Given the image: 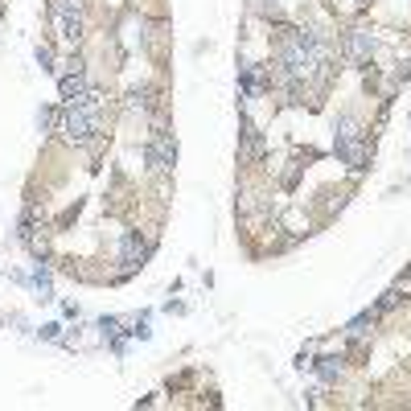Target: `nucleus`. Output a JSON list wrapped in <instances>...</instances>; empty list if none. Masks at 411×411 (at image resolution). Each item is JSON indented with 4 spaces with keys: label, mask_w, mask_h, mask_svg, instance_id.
<instances>
[{
    "label": "nucleus",
    "mask_w": 411,
    "mask_h": 411,
    "mask_svg": "<svg viewBox=\"0 0 411 411\" xmlns=\"http://www.w3.org/2000/svg\"><path fill=\"white\" fill-rule=\"evenodd\" d=\"M62 132L70 144H91L99 136V107H79L70 103L66 107V119H62Z\"/></svg>",
    "instance_id": "1"
},
{
    "label": "nucleus",
    "mask_w": 411,
    "mask_h": 411,
    "mask_svg": "<svg viewBox=\"0 0 411 411\" xmlns=\"http://www.w3.org/2000/svg\"><path fill=\"white\" fill-rule=\"evenodd\" d=\"M49 16H54L62 41H79L82 37V0H49Z\"/></svg>",
    "instance_id": "2"
},
{
    "label": "nucleus",
    "mask_w": 411,
    "mask_h": 411,
    "mask_svg": "<svg viewBox=\"0 0 411 411\" xmlns=\"http://www.w3.org/2000/svg\"><path fill=\"white\" fill-rule=\"evenodd\" d=\"M333 132H337V157H342L345 164H354V169H358V164H362V132H358V124H354L350 115H342Z\"/></svg>",
    "instance_id": "3"
},
{
    "label": "nucleus",
    "mask_w": 411,
    "mask_h": 411,
    "mask_svg": "<svg viewBox=\"0 0 411 411\" xmlns=\"http://www.w3.org/2000/svg\"><path fill=\"white\" fill-rule=\"evenodd\" d=\"M350 54H354V58H370V54H375V37H370V33L366 29H354L350 33Z\"/></svg>",
    "instance_id": "4"
},
{
    "label": "nucleus",
    "mask_w": 411,
    "mask_h": 411,
    "mask_svg": "<svg viewBox=\"0 0 411 411\" xmlns=\"http://www.w3.org/2000/svg\"><path fill=\"white\" fill-rule=\"evenodd\" d=\"M86 91H91V86H86L82 74H66V79H62V99H66V103H79Z\"/></svg>",
    "instance_id": "5"
},
{
    "label": "nucleus",
    "mask_w": 411,
    "mask_h": 411,
    "mask_svg": "<svg viewBox=\"0 0 411 411\" xmlns=\"http://www.w3.org/2000/svg\"><path fill=\"white\" fill-rule=\"evenodd\" d=\"M119 251H124V263H128V267H136V263L144 259V239H140V234H128Z\"/></svg>",
    "instance_id": "6"
},
{
    "label": "nucleus",
    "mask_w": 411,
    "mask_h": 411,
    "mask_svg": "<svg viewBox=\"0 0 411 411\" xmlns=\"http://www.w3.org/2000/svg\"><path fill=\"white\" fill-rule=\"evenodd\" d=\"M169 157H173L169 136H164V132H157V140H152V164H157V169H169Z\"/></svg>",
    "instance_id": "7"
},
{
    "label": "nucleus",
    "mask_w": 411,
    "mask_h": 411,
    "mask_svg": "<svg viewBox=\"0 0 411 411\" xmlns=\"http://www.w3.org/2000/svg\"><path fill=\"white\" fill-rule=\"evenodd\" d=\"M321 370H325V378L342 375V366H337V358H325V366H321Z\"/></svg>",
    "instance_id": "8"
},
{
    "label": "nucleus",
    "mask_w": 411,
    "mask_h": 411,
    "mask_svg": "<svg viewBox=\"0 0 411 411\" xmlns=\"http://www.w3.org/2000/svg\"><path fill=\"white\" fill-rule=\"evenodd\" d=\"M350 4H362V0H350Z\"/></svg>",
    "instance_id": "9"
}]
</instances>
